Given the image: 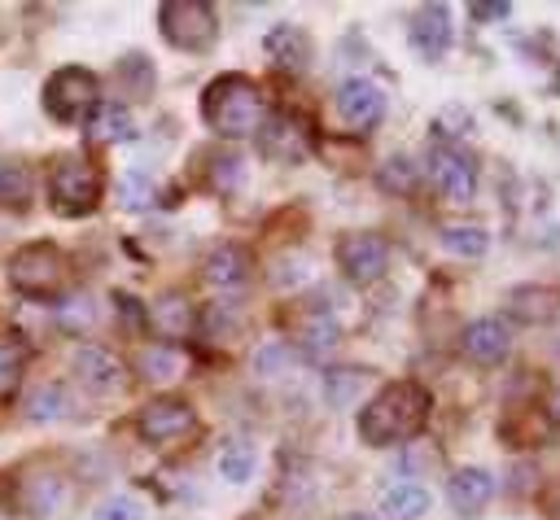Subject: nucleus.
<instances>
[{"label":"nucleus","mask_w":560,"mask_h":520,"mask_svg":"<svg viewBox=\"0 0 560 520\" xmlns=\"http://www.w3.org/2000/svg\"><path fill=\"white\" fill-rule=\"evenodd\" d=\"M429 419V389L420 385H385L359 415V437L368 446H389V441H402L411 433H420V424Z\"/></svg>","instance_id":"obj_1"},{"label":"nucleus","mask_w":560,"mask_h":520,"mask_svg":"<svg viewBox=\"0 0 560 520\" xmlns=\"http://www.w3.org/2000/svg\"><path fill=\"white\" fill-rule=\"evenodd\" d=\"M262 92L249 83V79H241V74H223V79H214L210 87H206V96H201V114H206V122L219 131V135H249V131H258V122H262Z\"/></svg>","instance_id":"obj_2"},{"label":"nucleus","mask_w":560,"mask_h":520,"mask_svg":"<svg viewBox=\"0 0 560 520\" xmlns=\"http://www.w3.org/2000/svg\"><path fill=\"white\" fill-rule=\"evenodd\" d=\"M48 197L61 214L79 218V214H92L96 201H101V170L92 157L83 153H70V157H57L52 162V179H48Z\"/></svg>","instance_id":"obj_3"},{"label":"nucleus","mask_w":560,"mask_h":520,"mask_svg":"<svg viewBox=\"0 0 560 520\" xmlns=\"http://www.w3.org/2000/svg\"><path fill=\"white\" fill-rule=\"evenodd\" d=\"M9 280L31 293V297H52L66 288L70 280V267H66V253L48 240H35V245H22L13 258H9Z\"/></svg>","instance_id":"obj_4"},{"label":"nucleus","mask_w":560,"mask_h":520,"mask_svg":"<svg viewBox=\"0 0 560 520\" xmlns=\"http://www.w3.org/2000/svg\"><path fill=\"white\" fill-rule=\"evenodd\" d=\"M101 105V83L92 70L83 66H61L48 83H44V109L57 122H79L83 114H92Z\"/></svg>","instance_id":"obj_5"},{"label":"nucleus","mask_w":560,"mask_h":520,"mask_svg":"<svg viewBox=\"0 0 560 520\" xmlns=\"http://www.w3.org/2000/svg\"><path fill=\"white\" fill-rule=\"evenodd\" d=\"M158 26L162 35L184 48V52H206L214 44V9L201 4V0H166L162 13H158Z\"/></svg>","instance_id":"obj_6"},{"label":"nucleus","mask_w":560,"mask_h":520,"mask_svg":"<svg viewBox=\"0 0 560 520\" xmlns=\"http://www.w3.org/2000/svg\"><path fill=\"white\" fill-rule=\"evenodd\" d=\"M136 428L149 446H179L197 433V415L184 398H153L149 406H140Z\"/></svg>","instance_id":"obj_7"},{"label":"nucleus","mask_w":560,"mask_h":520,"mask_svg":"<svg viewBox=\"0 0 560 520\" xmlns=\"http://www.w3.org/2000/svg\"><path fill=\"white\" fill-rule=\"evenodd\" d=\"M337 262L354 284H372L389 262V245L376 232H350L337 245Z\"/></svg>","instance_id":"obj_8"},{"label":"nucleus","mask_w":560,"mask_h":520,"mask_svg":"<svg viewBox=\"0 0 560 520\" xmlns=\"http://www.w3.org/2000/svg\"><path fill=\"white\" fill-rule=\"evenodd\" d=\"M74 376H79L88 389H96V393H122V389H127V367H122V358H118L114 350H105V345H83V350L74 354Z\"/></svg>","instance_id":"obj_9"},{"label":"nucleus","mask_w":560,"mask_h":520,"mask_svg":"<svg viewBox=\"0 0 560 520\" xmlns=\"http://www.w3.org/2000/svg\"><path fill=\"white\" fill-rule=\"evenodd\" d=\"M429 179H433L438 192L451 197V201H468V197L477 192V166H472L459 149H438V153L429 157Z\"/></svg>","instance_id":"obj_10"},{"label":"nucleus","mask_w":560,"mask_h":520,"mask_svg":"<svg viewBox=\"0 0 560 520\" xmlns=\"http://www.w3.org/2000/svg\"><path fill=\"white\" fill-rule=\"evenodd\" d=\"M381 109H385V101H381V92H376L368 79H350V83H341V92H337V114H341L346 127L368 131V127L381 118Z\"/></svg>","instance_id":"obj_11"},{"label":"nucleus","mask_w":560,"mask_h":520,"mask_svg":"<svg viewBox=\"0 0 560 520\" xmlns=\"http://www.w3.org/2000/svg\"><path fill=\"white\" fill-rule=\"evenodd\" d=\"M508 350H512V332H508L503 319H477V323H468V332H464V354H468L472 363L494 367V363L508 358Z\"/></svg>","instance_id":"obj_12"},{"label":"nucleus","mask_w":560,"mask_h":520,"mask_svg":"<svg viewBox=\"0 0 560 520\" xmlns=\"http://www.w3.org/2000/svg\"><path fill=\"white\" fill-rule=\"evenodd\" d=\"M376 385H381V376L372 367H337V371L324 376V398H328L332 411H350Z\"/></svg>","instance_id":"obj_13"},{"label":"nucleus","mask_w":560,"mask_h":520,"mask_svg":"<svg viewBox=\"0 0 560 520\" xmlns=\"http://www.w3.org/2000/svg\"><path fill=\"white\" fill-rule=\"evenodd\" d=\"M206 280H210L219 293H241V288L249 284V258H245V249H236V245L210 249V258H206Z\"/></svg>","instance_id":"obj_14"},{"label":"nucleus","mask_w":560,"mask_h":520,"mask_svg":"<svg viewBox=\"0 0 560 520\" xmlns=\"http://www.w3.org/2000/svg\"><path fill=\"white\" fill-rule=\"evenodd\" d=\"M306 144H311L306 127H302L298 118H289V114H276V118L267 122V131H262V153H267V157L298 162V157L306 153Z\"/></svg>","instance_id":"obj_15"},{"label":"nucleus","mask_w":560,"mask_h":520,"mask_svg":"<svg viewBox=\"0 0 560 520\" xmlns=\"http://www.w3.org/2000/svg\"><path fill=\"white\" fill-rule=\"evenodd\" d=\"M490 476L481 472V468H459L455 476H451V485H446V498H451V507L459 511V516H477V511H486V503H490Z\"/></svg>","instance_id":"obj_16"},{"label":"nucleus","mask_w":560,"mask_h":520,"mask_svg":"<svg viewBox=\"0 0 560 520\" xmlns=\"http://www.w3.org/2000/svg\"><path fill=\"white\" fill-rule=\"evenodd\" d=\"M411 44L424 57H438L451 44V9L446 4H424L416 13V22H411Z\"/></svg>","instance_id":"obj_17"},{"label":"nucleus","mask_w":560,"mask_h":520,"mask_svg":"<svg viewBox=\"0 0 560 520\" xmlns=\"http://www.w3.org/2000/svg\"><path fill=\"white\" fill-rule=\"evenodd\" d=\"M381 511L394 516V520H420L429 511V494L416 481H394V485L381 489Z\"/></svg>","instance_id":"obj_18"},{"label":"nucleus","mask_w":560,"mask_h":520,"mask_svg":"<svg viewBox=\"0 0 560 520\" xmlns=\"http://www.w3.org/2000/svg\"><path fill=\"white\" fill-rule=\"evenodd\" d=\"M136 135V122L122 105H96L92 118H88V140L96 144H114V140H131Z\"/></svg>","instance_id":"obj_19"},{"label":"nucleus","mask_w":560,"mask_h":520,"mask_svg":"<svg viewBox=\"0 0 560 520\" xmlns=\"http://www.w3.org/2000/svg\"><path fill=\"white\" fill-rule=\"evenodd\" d=\"M61 498H66V485H61L57 472H31V481H26V498H22V507H26L31 516H48V511H57Z\"/></svg>","instance_id":"obj_20"},{"label":"nucleus","mask_w":560,"mask_h":520,"mask_svg":"<svg viewBox=\"0 0 560 520\" xmlns=\"http://www.w3.org/2000/svg\"><path fill=\"white\" fill-rule=\"evenodd\" d=\"M267 57H271L276 66H284V70H298V66L306 61V35H302L298 26H276V31H267Z\"/></svg>","instance_id":"obj_21"},{"label":"nucleus","mask_w":560,"mask_h":520,"mask_svg":"<svg viewBox=\"0 0 560 520\" xmlns=\"http://www.w3.org/2000/svg\"><path fill=\"white\" fill-rule=\"evenodd\" d=\"M0 205H9V210L31 205V179H26L22 162H0Z\"/></svg>","instance_id":"obj_22"},{"label":"nucleus","mask_w":560,"mask_h":520,"mask_svg":"<svg viewBox=\"0 0 560 520\" xmlns=\"http://www.w3.org/2000/svg\"><path fill=\"white\" fill-rule=\"evenodd\" d=\"M153 323H158V332H166V336H184V332L192 328V306H188L184 297H162V302L153 306Z\"/></svg>","instance_id":"obj_23"},{"label":"nucleus","mask_w":560,"mask_h":520,"mask_svg":"<svg viewBox=\"0 0 560 520\" xmlns=\"http://www.w3.org/2000/svg\"><path fill=\"white\" fill-rule=\"evenodd\" d=\"M219 472H223L232 485L249 481V476H254V446H249V441H228V446L219 450Z\"/></svg>","instance_id":"obj_24"},{"label":"nucleus","mask_w":560,"mask_h":520,"mask_svg":"<svg viewBox=\"0 0 560 520\" xmlns=\"http://www.w3.org/2000/svg\"><path fill=\"white\" fill-rule=\"evenodd\" d=\"M61 411H66V398H61V389H57V385H39V389H31V393H26V419L48 424V419H57Z\"/></svg>","instance_id":"obj_25"},{"label":"nucleus","mask_w":560,"mask_h":520,"mask_svg":"<svg viewBox=\"0 0 560 520\" xmlns=\"http://www.w3.org/2000/svg\"><path fill=\"white\" fill-rule=\"evenodd\" d=\"M22 341L18 336H0V393H13L18 389V376H22Z\"/></svg>","instance_id":"obj_26"},{"label":"nucleus","mask_w":560,"mask_h":520,"mask_svg":"<svg viewBox=\"0 0 560 520\" xmlns=\"http://www.w3.org/2000/svg\"><path fill=\"white\" fill-rule=\"evenodd\" d=\"M442 245L455 249V253H464V258H477V253H486V232L481 227H446L442 232Z\"/></svg>","instance_id":"obj_27"},{"label":"nucleus","mask_w":560,"mask_h":520,"mask_svg":"<svg viewBox=\"0 0 560 520\" xmlns=\"http://www.w3.org/2000/svg\"><path fill=\"white\" fill-rule=\"evenodd\" d=\"M118 201H122V210H144L153 201V179L140 175V170H131L122 179V188H118Z\"/></svg>","instance_id":"obj_28"},{"label":"nucleus","mask_w":560,"mask_h":520,"mask_svg":"<svg viewBox=\"0 0 560 520\" xmlns=\"http://www.w3.org/2000/svg\"><path fill=\"white\" fill-rule=\"evenodd\" d=\"M332 341H337V319L311 315V319L302 323V345H306V350H328Z\"/></svg>","instance_id":"obj_29"},{"label":"nucleus","mask_w":560,"mask_h":520,"mask_svg":"<svg viewBox=\"0 0 560 520\" xmlns=\"http://www.w3.org/2000/svg\"><path fill=\"white\" fill-rule=\"evenodd\" d=\"M92 315H96V306H92V297H83V293H74V297L61 302V328H70V332H83V328L92 323Z\"/></svg>","instance_id":"obj_30"},{"label":"nucleus","mask_w":560,"mask_h":520,"mask_svg":"<svg viewBox=\"0 0 560 520\" xmlns=\"http://www.w3.org/2000/svg\"><path fill=\"white\" fill-rule=\"evenodd\" d=\"M96 516H101V520H144V503L131 498V494H114V498L101 503Z\"/></svg>","instance_id":"obj_31"},{"label":"nucleus","mask_w":560,"mask_h":520,"mask_svg":"<svg viewBox=\"0 0 560 520\" xmlns=\"http://www.w3.org/2000/svg\"><path fill=\"white\" fill-rule=\"evenodd\" d=\"M140 367H144V376H149V380H171V376L179 371V363H175L166 350H144Z\"/></svg>","instance_id":"obj_32"},{"label":"nucleus","mask_w":560,"mask_h":520,"mask_svg":"<svg viewBox=\"0 0 560 520\" xmlns=\"http://www.w3.org/2000/svg\"><path fill=\"white\" fill-rule=\"evenodd\" d=\"M254 367H258L262 376L284 371V367H289V350H284V345H262V350H258V358H254Z\"/></svg>","instance_id":"obj_33"},{"label":"nucleus","mask_w":560,"mask_h":520,"mask_svg":"<svg viewBox=\"0 0 560 520\" xmlns=\"http://www.w3.org/2000/svg\"><path fill=\"white\" fill-rule=\"evenodd\" d=\"M472 17H477V22L508 17V0H477V4H472Z\"/></svg>","instance_id":"obj_34"},{"label":"nucleus","mask_w":560,"mask_h":520,"mask_svg":"<svg viewBox=\"0 0 560 520\" xmlns=\"http://www.w3.org/2000/svg\"><path fill=\"white\" fill-rule=\"evenodd\" d=\"M241 175H245V166H241L236 157H223V162H219V188H232Z\"/></svg>","instance_id":"obj_35"},{"label":"nucleus","mask_w":560,"mask_h":520,"mask_svg":"<svg viewBox=\"0 0 560 520\" xmlns=\"http://www.w3.org/2000/svg\"><path fill=\"white\" fill-rule=\"evenodd\" d=\"M341 520H368V516H341Z\"/></svg>","instance_id":"obj_36"},{"label":"nucleus","mask_w":560,"mask_h":520,"mask_svg":"<svg viewBox=\"0 0 560 520\" xmlns=\"http://www.w3.org/2000/svg\"><path fill=\"white\" fill-rule=\"evenodd\" d=\"M556 415H560V398H556Z\"/></svg>","instance_id":"obj_37"},{"label":"nucleus","mask_w":560,"mask_h":520,"mask_svg":"<svg viewBox=\"0 0 560 520\" xmlns=\"http://www.w3.org/2000/svg\"><path fill=\"white\" fill-rule=\"evenodd\" d=\"M556 83H560V74H556Z\"/></svg>","instance_id":"obj_38"}]
</instances>
